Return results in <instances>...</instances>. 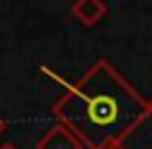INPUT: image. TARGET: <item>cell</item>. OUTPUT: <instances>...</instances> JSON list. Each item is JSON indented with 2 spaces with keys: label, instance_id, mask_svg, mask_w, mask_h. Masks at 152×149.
Instances as JSON below:
<instances>
[{
  "label": "cell",
  "instance_id": "cell-1",
  "mask_svg": "<svg viewBox=\"0 0 152 149\" xmlns=\"http://www.w3.org/2000/svg\"><path fill=\"white\" fill-rule=\"evenodd\" d=\"M52 116L95 149L107 140H126L150 114L147 99L107 61L97 59L52 104Z\"/></svg>",
  "mask_w": 152,
  "mask_h": 149
},
{
  "label": "cell",
  "instance_id": "cell-2",
  "mask_svg": "<svg viewBox=\"0 0 152 149\" xmlns=\"http://www.w3.org/2000/svg\"><path fill=\"white\" fill-rule=\"evenodd\" d=\"M83 147L86 144L76 137V132L64 123H57L36 142V149H83Z\"/></svg>",
  "mask_w": 152,
  "mask_h": 149
},
{
  "label": "cell",
  "instance_id": "cell-3",
  "mask_svg": "<svg viewBox=\"0 0 152 149\" xmlns=\"http://www.w3.org/2000/svg\"><path fill=\"white\" fill-rule=\"evenodd\" d=\"M71 14L83 26H95L107 14V5H104V0H76L71 5Z\"/></svg>",
  "mask_w": 152,
  "mask_h": 149
},
{
  "label": "cell",
  "instance_id": "cell-4",
  "mask_svg": "<svg viewBox=\"0 0 152 149\" xmlns=\"http://www.w3.org/2000/svg\"><path fill=\"white\" fill-rule=\"evenodd\" d=\"M95 149H126V147H124V142H121V140H107V142L97 144Z\"/></svg>",
  "mask_w": 152,
  "mask_h": 149
},
{
  "label": "cell",
  "instance_id": "cell-5",
  "mask_svg": "<svg viewBox=\"0 0 152 149\" xmlns=\"http://www.w3.org/2000/svg\"><path fill=\"white\" fill-rule=\"evenodd\" d=\"M0 149H19V147H14L12 142H5V144H0Z\"/></svg>",
  "mask_w": 152,
  "mask_h": 149
},
{
  "label": "cell",
  "instance_id": "cell-6",
  "mask_svg": "<svg viewBox=\"0 0 152 149\" xmlns=\"http://www.w3.org/2000/svg\"><path fill=\"white\" fill-rule=\"evenodd\" d=\"M5 128H7V125H5V121H2V118H0V135H2V132H5Z\"/></svg>",
  "mask_w": 152,
  "mask_h": 149
},
{
  "label": "cell",
  "instance_id": "cell-7",
  "mask_svg": "<svg viewBox=\"0 0 152 149\" xmlns=\"http://www.w3.org/2000/svg\"><path fill=\"white\" fill-rule=\"evenodd\" d=\"M147 114L152 116V99H147Z\"/></svg>",
  "mask_w": 152,
  "mask_h": 149
}]
</instances>
